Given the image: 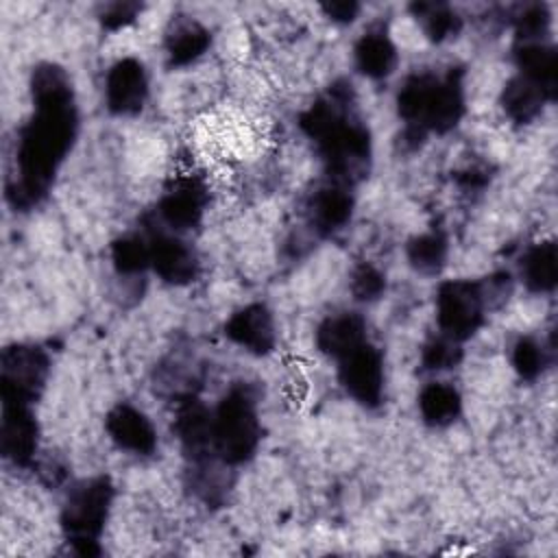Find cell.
<instances>
[{
  "label": "cell",
  "mask_w": 558,
  "mask_h": 558,
  "mask_svg": "<svg viewBox=\"0 0 558 558\" xmlns=\"http://www.w3.org/2000/svg\"><path fill=\"white\" fill-rule=\"evenodd\" d=\"M31 96L35 111L20 129L17 172L7 185V198L15 209H28L48 194L78 131L72 81L61 65L39 63L33 68Z\"/></svg>",
  "instance_id": "1"
},
{
  "label": "cell",
  "mask_w": 558,
  "mask_h": 558,
  "mask_svg": "<svg viewBox=\"0 0 558 558\" xmlns=\"http://www.w3.org/2000/svg\"><path fill=\"white\" fill-rule=\"evenodd\" d=\"M351 85L338 81L327 96L312 102L299 118L303 133L316 144L333 183L349 185L364 174L371 159V133L351 113Z\"/></svg>",
  "instance_id": "2"
},
{
  "label": "cell",
  "mask_w": 558,
  "mask_h": 558,
  "mask_svg": "<svg viewBox=\"0 0 558 558\" xmlns=\"http://www.w3.org/2000/svg\"><path fill=\"white\" fill-rule=\"evenodd\" d=\"M262 438L257 401L248 386L235 384L214 408V447L225 464L253 458Z\"/></svg>",
  "instance_id": "3"
},
{
  "label": "cell",
  "mask_w": 558,
  "mask_h": 558,
  "mask_svg": "<svg viewBox=\"0 0 558 558\" xmlns=\"http://www.w3.org/2000/svg\"><path fill=\"white\" fill-rule=\"evenodd\" d=\"M113 501V486L109 477H89L78 482L63 508H61V530L65 541L81 556H98V538L105 530L109 510Z\"/></svg>",
  "instance_id": "4"
},
{
  "label": "cell",
  "mask_w": 558,
  "mask_h": 558,
  "mask_svg": "<svg viewBox=\"0 0 558 558\" xmlns=\"http://www.w3.org/2000/svg\"><path fill=\"white\" fill-rule=\"evenodd\" d=\"M484 283L471 279H451L440 283L436 292V320L445 336L462 342L471 338L484 323L486 312Z\"/></svg>",
  "instance_id": "5"
},
{
  "label": "cell",
  "mask_w": 558,
  "mask_h": 558,
  "mask_svg": "<svg viewBox=\"0 0 558 558\" xmlns=\"http://www.w3.org/2000/svg\"><path fill=\"white\" fill-rule=\"evenodd\" d=\"M50 373V360L37 344L4 347L0 357L2 401L33 405L39 399Z\"/></svg>",
  "instance_id": "6"
},
{
  "label": "cell",
  "mask_w": 558,
  "mask_h": 558,
  "mask_svg": "<svg viewBox=\"0 0 558 558\" xmlns=\"http://www.w3.org/2000/svg\"><path fill=\"white\" fill-rule=\"evenodd\" d=\"M342 388L364 408H377L384 399V357L379 349L362 342L338 360Z\"/></svg>",
  "instance_id": "7"
},
{
  "label": "cell",
  "mask_w": 558,
  "mask_h": 558,
  "mask_svg": "<svg viewBox=\"0 0 558 558\" xmlns=\"http://www.w3.org/2000/svg\"><path fill=\"white\" fill-rule=\"evenodd\" d=\"M174 432L181 440L185 456L194 464L211 462L216 453L214 447V410H209L201 399L185 397L177 405Z\"/></svg>",
  "instance_id": "8"
},
{
  "label": "cell",
  "mask_w": 558,
  "mask_h": 558,
  "mask_svg": "<svg viewBox=\"0 0 558 558\" xmlns=\"http://www.w3.org/2000/svg\"><path fill=\"white\" fill-rule=\"evenodd\" d=\"M148 96V78L144 63L135 57L118 59L105 78V102L116 116H135Z\"/></svg>",
  "instance_id": "9"
},
{
  "label": "cell",
  "mask_w": 558,
  "mask_h": 558,
  "mask_svg": "<svg viewBox=\"0 0 558 558\" xmlns=\"http://www.w3.org/2000/svg\"><path fill=\"white\" fill-rule=\"evenodd\" d=\"M37 438H39V427L31 405L2 401V421H0L2 456L13 464L26 466L35 458Z\"/></svg>",
  "instance_id": "10"
},
{
  "label": "cell",
  "mask_w": 558,
  "mask_h": 558,
  "mask_svg": "<svg viewBox=\"0 0 558 558\" xmlns=\"http://www.w3.org/2000/svg\"><path fill=\"white\" fill-rule=\"evenodd\" d=\"M225 336L253 355H268L277 342L272 314L262 303H251L233 312L225 323Z\"/></svg>",
  "instance_id": "11"
},
{
  "label": "cell",
  "mask_w": 558,
  "mask_h": 558,
  "mask_svg": "<svg viewBox=\"0 0 558 558\" xmlns=\"http://www.w3.org/2000/svg\"><path fill=\"white\" fill-rule=\"evenodd\" d=\"M150 268L172 286L192 283L198 277V259L192 248L179 238L157 231L148 238Z\"/></svg>",
  "instance_id": "12"
},
{
  "label": "cell",
  "mask_w": 558,
  "mask_h": 558,
  "mask_svg": "<svg viewBox=\"0 0 558 558\" xmlns=\"http://www.w3.org/2000/svg\"><path fill=\"white\" fill-rule=\"evenodd\" d=\"M207 187L201 179L183 177L159 201L161 220L174 231H187L196 227L205 214Z\"/></svg>",
  "instance_id": "13"
},
{
  "label": "cell",
  "mask_w": 558,
  "mask_h": 558,
  "mask_svg": "<svg viewBox=\"0 0 558 558\" xmlns=\"http://www.w3.org/2000/svg\"><path fill=\"white\" fill-rule=\"evenodd\" d=\"M105 427L109 438L129 453L150 456L157 449V432L153 423L142 410L129 403L113 405L105 418Z\"/></svg>",
  "instance_id": "14"
},
{
  "label": "cell",
  "mask_w": 558,
  "mask_h": 558,
  "mask_svg": "<svg viewBox=\"0 0 558 558\" xmlns=\"http://www.w3.org/2000/svg\"><path fill=\"white\" fill-rule=\"evenodd\" d=\"M514 61L519 74L534 83L549 100L558 89V54L556 48L545 41H519L514 48Z\"/></svg>",
  "instance_id": "15"
},
{
  "label": "cell",
  "mask_w": 558,
  "mask_h": 558,
  "mask_svg": "<svg viewBox=\"0 0 558 558\" xmlns=\"http://www.w3.org/2000/svg\"><path fill=\"white\" fill-rule=\"evenodd\" d=\"M353 214V196L349 192V185L331 183L327 187H320L307 205V216L312 227L320 235H333L336 231L344 229V225L351 220Z\"/></svg>",
  "instance_id": "16"
},
{
  "label": "cell",
  "mask_w": 558,
  "mask_h": 558,
  "mask_svg": "<svg viewBox=\"0 0 558 558\" xmlns=\"http://www.w3.org/2000/svg\"><path fill=\"white\" fill-rule=\"evenodd\" d=\"M464 113V87H462V74L458 70H449L445 76H440L436 94L432 98L427 118H425V131L434 133H447L451 131Z\"/></svg>",
  "instance_id": "17"
},
{
  "label": "cell",
  "mask_w": 558,
  "mask_h": 558,
  "mask_svg": "<svg viewBox=\"0 0 558 558\" xmlns=\"http://www.w3.org/2000/svg\"><path fill=\"white\" fill-rule=\"evenodd\" d=\"M366 342V325L357 314H336L325 318L316 329V347L320 353L340 360Z\"/></svg>",
  "instance_id": "18"
},
{
  "label": "cell",
  "mask_w": 558,
  "mask_h": 558,
  "mask_svg": "<svg viewBox=\"0 0 558 558\" xmlns=\"http://www.w3.org/2000/svg\"><path fill=\"white\" fill-rule=\"evenodd\" d=\"M438 81H440V76L429 74V72H421V74H412L403 83V87L397 94V113L405 122V126L418 129L427 135L423 124H425L432 98L436 94Z\"/></svg>",
  "instance_id": "19"
},
{
  "label": "cell",
  "mask_w": 558,
  "mask_h": 558,
  "mask_svg": "<svg viewBox=\"0 0 558 558\" xmlns=\"http://www.w3.org/2000/svg\"><path fill=\"white\" fill-rule=\"evenodd\" d=\"M209 41V31L201 22L192 17H179L172 20L166 33V52L172 65H190L207 52Z\"/></svg>",
  "instance_id": "20"
},
{
  "label": "cell",
  "mask_w": 558,
  "mask_h": 558,
  "mask_svg": "<svg viewBox=\"0 0 558 558\" xmlns=\"http://www.w3.org/2000/svg\"><path fill=\"white\" fill-rule=\"evenodd\" d=\"M521 279L534 294H547L558 283V248L554 240L532 244L521 259Z\"/></svg>",
  "instance_id": "21"
},
{
  "label": "cell",
  "mask_w": 558,
  "mask_h": 558,
  "mask_svg": "<svg viewBox=\"0 0 558 558\" xmlns=\"http://www.w3.org/2000/svg\"><path fill=\"white\" fill-rule=\"evenodd\" d=\"M357 70L368 78H386L397 65V48L384 31L364 33L353 50Z\"/></svg>",
  "instance_id": "22"
},
{
  "label": "cell",
  "mask_w": 558,
  "mask_h": 558,
  "mask_svg": "<svg viewBox=\"0 0 558 558\" xmlns=\"http://www.w3.org/2000/svg\"><path fill=\"white\" fill-rule=\"evenodd\" d=\"M501 109L504 113L517 122V124H530L532 120H536L545 107V102H549V98L527 78H523L521 74L510 78L499 96Z\"/></svg>",
  "instance_id": "23"
},
{
  "label": "cell",
  "mask_w": 558,
  "mask_h": 558,
  "mask_svg": "<svg viewBox=\"0 0 558 558\" xmlns=\"http://www.w3.org/2000/svg\"><path fill=\"white\" fill-rule=\"evenodd\" d=\"M418 412L432 427H447L462 412L460 392L442 381H432L418 392Z\"/></svg>",
  "instance_id": "24"
},
{
  "label": "cell",
  "mask_w": 558,
  "mask_h": 558,
  "mask_svg": "<svg viewBox=\"0 0 558 558\" xmlns=\"http://www.w3.org/2000/svg\"><path fill=\"white\" fill-rule=\"evenodd\" d=\"M410 11L414 20L421 24L427 39L440 44L445 39H451L462 28V17L442 2H414L410 4Z\"/></svg>",
  "instance_id": "25"
},
{
  "label": "cell",
  "mask_w": 558,
  "mask_h": 558,
  "mask_svg": "<svg viewBox=\"0 0 558 558\" xmlns=\"http://www.w3.org/2000/svg\"><path fill=\"white\" fill-rule=\"evenodd\" d=\"M447 238L440 231H425L408 242V262L423 275H436L447 259Z\"/></svg>",
  "instance_id": "26"
},
{
  "label": "cell",
  "mask_w": 558,
  "mask_h": 558,
  "mask_svg": "<svg viewBox=\"0 0 558 558\" xmlns=\"http://www.w3.org/2000/svg\"><path fill=\"white\" fill-rule=\"evenodd\" d=\"M111 262L118 275H137L150 266L148 240L142 235H122L111 244Z\"/></svg>",
  "instance_id": "27"
},
{
  "label": "cell",
  "mask_w": 558,
  "mask_h": 558,
  "mask_svg": "<svg viewBox=\"0 0 558 558\" xmlns=\"http://www.w3.org/2000/svg\"><path fill=\"white\" fill-rule=\"evenodd\" d=\"M512 366L521 379L534 381L547 366V353L543 344L532 336H521L512 344Z\"/></svg>",
  "instance_id": "28"
},
{
  "label": "cell",
  "mask_w": 558,
  "mask_h": 558,
  "mask_svg": "<svg viewBox=\"0 0 558 558\" xmlns=\"http://www.w3.org/2000/svg\"><path fill=\"white\" fill-rule=\"evenodd\" d=\"M551 13L547 4H525L514 17V31L519 41H543V37L549 31Z\"/></svg>",
  "instance_id": "29"
},
{
  "label": "cell",
  "mask_w": 558,
  "mask_h": 558,
  "mask_svg": "<svg viewBox=\"0 0 558 558\" xmlns=\"http://www.w3.org/2000/svg\"><path fill=\"white\" fill-rule=\"evenodd\" d=\"M462 357V349L460 342L440 333L436 338H432L421 353V362L427 371H445V368H453Z\"/></svg>",
  "instance_id": "30"
},
{
  "label": "cell",
  "mask_w": 558,
  "mask_h": 558,
  "mask_svg": "<svg viewBox=\"0 0 558 558\" xmlns=\"http://www.w3.org/2000/svg\"><path fill=\"white\" fill-rule=\"evenodd\" d=\"M384 292H386V277L379 268L364 262L351 272V294L357 301L371 303V301H377Z\"/></svg>",
  "instance_id": "31"
},
{
  "label": "cell",
  "mask_w": 558,
  "mask_h": 558,
  "mask_svg": "<svg viewBox=\"0 0 558 558\" xmlns=\"http://www.w3.org/2000/svg\"><path fill=\"white\" fill-rule=\"evenodd\" d=\"M140 13H142V4L137 2H109L100 7L98 20L107 31H118L135 22Z\"/></svg>",
  "instance_id": "32"
},
{
  "label": "cell",
  "mask_w": 558,
  "mask_h": 558,
  "mask_svg": "<svg viewBox=\"0 0 558 558\" xmlns=\"http://www.w3.org/2000/svg\"><path fill=\"white\" fill-rule=\"evenodd\" d=\"M323 13L338 24H349L355 20V15L360 13V4L353 0H333V2H325L320 4Z\"/></svg>",
  "instance_id": "33"
}]
</instances>
